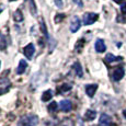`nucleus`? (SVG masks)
I'll list each match as a JSON object with an SVG mask.
<instances>
[{"instance_id": "11", "label": "nucleus", "mask_w": 126, "mask_h": 126, "mask_svg": "<svg viewBox=\"0 0 126 126\" xmlns=\"http://www.w3.org/2000/svg\"><path fill=\"white\" fill-rule=\"evenodd\" d=\"M96 90H98V84H87L86 86V93L90 98H92L94 95Z\"/></svg>"}, {"instance_id": "27", "label": "nucleus", "mask_w": 126, "mask_h": 126, "mask_svg": "<svg viewBox=\"0 0 126 126\" xmlns=\"http://www.w3.org/2000/svg\"><path fill=\"white\" fill-rule=\"evenodd\" d=\"M113 1L116 2V3H122V2L124 1V0H113Z\"/></svg>"}, {"instance_id": "7", "label": "nucleus", "mask_w": 126, "mask_h": 126, "mask_svg": "<svg viewBox=\"0 0 126 126\" xmlns=\"http://www.w3.org/2000/svg\"><path fill=\"white\" fill-rule=\"evenodd\" d=\"M111 124H112V120H111L110 115L103 113V114L100 116V120H99V125H100V126H111Z\"/></svg>"}, {"instance_id": "26", "label": "nucleus", "mask_w": 126, "mask_h": 126, "mask_svg": "<svg viewBox=\"0 0 126 126\" xmlns=\"http://www.w3.org/2000/svg\"><path fill=\"white\" fill-rule=\"evenodd\" d=\"M3 10H4V6L3 4H0V13H1Z\"/></svg>"}, {"instance_id": "15", "label": "nucleus", "mask_w": 126, "mask_h": 126, "mask_svg": "<svg viewBox=\"0 0 126 126\" xmlns=\"http://www.w3.org/2000/svg\"><path fill=\"white\" fill-rule=\"evenodd\" d=\"M53 98V91L52 90H46L42 94V101L43 102H47Z\"/></svg>"}, {"instance_id": "3", "label": "nucleus", "mask_w": 126, "mask_h": 126, "mask_svg": "<svg viewBox=\"0 0 126 126\" xmlns=\"http://www.w3.org/2000/svg\"><path fill=\"white\" fill-rule=\"evenodd\" d=\"M11 88V81L6 77L0 78V95L6 94Z\"/></svg>"}, {"instance_id": "21", "label": "nucleus", "mask_w": 126, "mask_h": 126, "mask_svg": "<svg viewBox=\"0 0 126 126\" xmlns=\"http://www.w3.org/2000/svg\"><path fill=\"white\" fill-rule=\"evenodd\" d=\"M57 108H58L57 103L56 102H52L49 105H48V111H49V112H55V111L57 110Z\"/></svg>"}, {"instance_id": "4", "label": "nucleus", "mask_w": 126, "mask_h": 126, "mask_svg": "<svg viewBox=\"0 0 126 126\" xmlns=\"http://www.w3.org/2000/svg\"><path fill=\"white\" fill-rule=\"evenodd\" d=\"M80 26H81V21H80V19H79V16H72L71 22H70V32L76 33L77 31L80 29Z\"/></svg>"}, {"instance_id": "22", "label": "nucleus", "mask_w": 126, "mask_h": 126, "mask_svg": "<svg viewBox=\"0 0 126 126\" xmlns=\"http://www.w3.org/2000/svg\"><path fill=\"white\" fill-rule=\"evenodd\" d=\"M64 18H65V14H56V16H55V22L56 23L62 22Z\"/></svg>"}, {"instance_id": "5", "label": "nucleus", "mask_w": 126, "mask_h": 126, "mask_svg": "<svg viewBox=\"0 0 126 126\" xmlns=\"http://www.w3.org/2000/svg\"><path fill=\"white\" fill-rule=\"evenodd\" d=\"M124 75H125V70L123 67H116L112 74V79L114 81H120L121 79H123Z\"/></svg>"}, {"instance_id": "8", "label": "nucleus", "mask_w": 126, "mask_h": 126, "mask_svg": "<svg viewBox=\"0 0 126 126\" xmlns=\"http://www.w3.org/2000/svg\"><path fill=\"white\" fill-rule=\"evenodd\" d=\"M123 57L121 56H114L113 54H108L104 58V62L106 64H113V63H117V62H122Z\"/></svg>"}, {"instance_id": "25", "label": "nucleus", "mask_w": 126, "mask_h": 126, "mask_svg": "<svg viewBox=\"0 0 126 126\" xmlns=\"http://www.w3.org/2000/svg\"><path fill=\"white\" fill-rule=\"evenodd\" d=\"M121 10H122L123 13H126V3H123L122 7H121Z\"/></svg>"}, {"instance_id": "23", "label": "nucleus", "mask_w": 126, "mask_h": 126, "mask_svg": "<svg viewBox=\"0 0 126 126\" xmlns=\"http://www.w3.org/2000/svg\"><path fill=\"white\" fill-rule=\"evenodd\" d=\"M55 4H56L57 7H59V8H62V7L64 6V3H63V0H55Z\"/></svg>"}, {"instance_id": "12", "label": "nucleus", "mask_w": 126, "mask_h": 126, "mask_svg": "<svg viewBox=\"0 0 126 126\" xmlns=\"http://www.w3.org/2000/svg\"><path fill=\"white\" fill-rule=\"evenodd\" d=\"M26 68H28V63H26L24 59H21L20 63H19L18 68H16V75H22V74H24V71L26 70Z\"/></svg>"}, {"instance_id": "18", "label": "nucleus", "mask_w": 126, "mask_h": 126, "mask_svg": "<svg viewBox=\"0 0 126 126\" xmlns=\"http://www.w3.org/2000/svg\"><path fill=\"white\" fill-rule=\"evenodd\" d=\"M7 48V41L4 36L0 33V50H6Z\"/></svg>"}, {"instance_id": "24", "label": "nucleus", "mask_w": 126, "mask_h": 126, "mask_svg": "<svg viewBox=\"0 0 126 126\" xmlns=\"http://www.w3.org/2000/svg\"><path fill=\"white\" fill-rule=\"evenodd\" d=\"M74 2H75L76 4H78V6L80 7V8H81V7H83V3H82L81 0H74Z\"/></svg>"}, {"instance_id": "2", "label": "nucleus", "mask_w": 126, "mask_h": 126, "mask_svg": "<svg viewBox=\"0 0 126 126\" xmlns=\"http://www.w3.org/2000/svg\"><path fill=\"white\" fill-rule=\"evenodd\" d=\"M98 19H99V16L96 13H93V12H87V13L83 14L82 21H83L84 25H91V24H93Z\"/></svg>"}, {"instance_id": "19", "label": "nucleus", "mask_w": 126, "mask_h": 126, "mask_svg": "<svg viewBox=\"0 0 126 126\" xmlns=\"http://www.w3.org/2000/svg\"><path fill=\"white\" fill-rule=\"evenodd\" d=\"M59 126H74V122L70 118H65V120L62 121Z\"/></svg>"}, {"instance_id": "1", "label": "nucleus", "mask_w": 126, "mask_h": 126, "mask_svg": "<svg viewBox=\"0 0 126 126\" xmlns=\"http://www.w3.org/2000/svg\"><path fill=\"white\" fill-rule=\"evenodd\" d=\"M38 116L35 114H28L20 120V126H36L38 124Z\"/></svg>"}, {"instance_id": "30", "label": "nucleus", "mask_w": 126, "mask_h": 126, "mask_svg": "<svg viewBox=\"0 0 126 126\" xmlns=\"http://www.w3.org/2000/svg\"><path fill=\"white\" fill-rule=\"evenodd\" d=\"M0 65H1V63H0Z\"/></svg>"}, {"instance_id": "16", "label": "nucleus", "mask_w": 126, "mask_h": 126, "mask_svg": "<svg viewBox=\"0 0 126 126\" xmlns=\"http://www.w3.org/2000/svg\"><path fill=\"white\" fill-rule=\"evenodd\" d=\"M23 19H24V16H23V14H22V12H21L20 9L16 10V12H14V14H13V20L16 21V22H22Z\"/></svg>"}, {"instance_id": "13", "label": "nucleus", "mask_w": 126, "mask_h": 126, "mask_svg": "<svg viewBox=\"0 0 126 126\" xmlns=\"http://www.w3.org/2000/svg\"><path fill=\"white\" fill-rule=\"evenodd\" d=\"M72 68H74L75 72H76L77 77H79V78H82V76H83V70H82V67L80 65V63H75L74 66H72Z\"/></svg>"}, {"instance_id": "10", "label": "nucleus", "mask_w": 126, "mask_h": 126, "mask_svg": "<svg viewBox=\"0 0 126 126\" xmlns=\"http://www.w3.org/2000/svg\"><path fill=\"white\" fill-rule=\"evenodd\" d=\"M94 48H95V50L98 53H103L106 50V46H105V43H104L103 40H101V38H99V40H96L95 44H94Z\"/></svg>"}, {"instance_id": "29", "label": "nucleus", "mask_w": 126, "mask_h": 126, "mask_svg": "<svg viewBox=\"0 0 126 126\" xmlns=\"http://www.w3.org/2000/svg\"><path fill=\"white\" fill-rule=\"evenodd\" d=\"M9 1H16V0H9Z\"/></svg>"}, {"instance_id": "14", "label": "nucleus", "mask_w": 126, "mask_h": 126, "mask_svg": "<svg viewBox=\"0 0 126 126\" xmlns=\"http://www.w3.org/2000/svg\"><path fill=\"white\" fill-rule=\"evenodd\" d=\"M96 116V112L93 110H87L84 114V120L86 121H93Z\"/></svg>"}, {"instance_id": "9", "label": "nucleus", "mask_w": 126, "mask_h": 126, "mask_svg": "<svg viewBox=\"0 0 126 126\" xmlns=\"http://www.w3.org/2000/svg\"><path fill=\"white\" fill-rule=\"evenodd\" d=\"M59 109L62 111H64V112H69L72 109V104L69 100H63L59 103Z\"/></svg>"}, {"instance_id": "17", "label": "nucleus", "mask_w": 126, "mask_h": 126, "mask_svg": "<svg viewBox=\"0 0 126 126\" xmlns=\"http://www.w3.org/2000/svg\"><path fill=\"white\" fill-rule=\"evenodd\" d=\"M69 90H71V86H70V84H67V83L62 84V86H60L59 88L57 89L58 93H64V92H67V91H69Z\"/></svg>"}, {"instance_id": "6", "label": "nucleus", "mask_w": 126, "mask_h": 126, "mask_svg": "<svg viewBox=\"0 0 126 126\" xmlns=\"http://www.w3.org/2000/svg\"><path fill=\"white\" fill-rule=\"evenodd\" d=\"M34 53H35V47H34V45H33L32 43L28 44L25 47L23 48V54H24V56L28 58V59H32Z\"/></svg>"}, {"instance_id": "20", "label": "nucleus", "mask_w": 126, "mask_h": 126, "mask_svg": "<svg viewBox=\"0 0 126 126\" xmlns=\"http://www.w3.org/2000/svg\"><path fill=\"white\" fill-rule=\"evenodd\" d=\"M40 22H41V30L43 31V34H44L46 37L48 38V33H47V29H46V25H45V22H44V20L43 19H41L40 20Z\"/></svg>"}, {"instance_id": "28", "label": "nucleus", "mask_w": 126, "mask_h": 126, "mask_svg": "<svg viewBox=\"0 0 126 126\" xmlns=\"http://www.w3.org/2000/svg\"><path fill=\"white\" fill-rule=\"evenodd\" d=\"M123 114H124V116H125V118H126V110L124 111V112H123Z\"/></svg>"}]
</instances>
